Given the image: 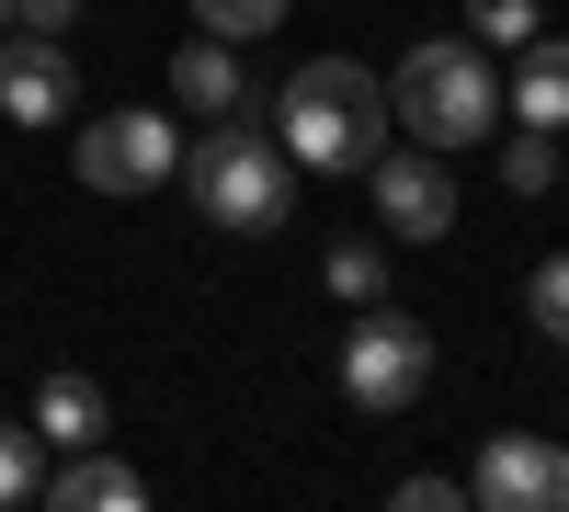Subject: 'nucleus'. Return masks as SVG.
Masks as SVG:
<instances>
[{"mask_svg":"<svg viewBox=\"0 0 569 512\" xmlns=\"http://www.w3.org/2000/svg\"><path fill=\"white\" fill-rule=\"evenodd\" d=\"M273 149L297 171H365L388 149V80L353 69V58H308L273 103Z\"/></svg>","mask_w":569,"mask_h":512,"instance_id":"1","label":"nucleus"},{"mask_svg":"<svg viewBox=\"0 0 569 512\" xmlns=\"http://www.w3.org/2000/svg\"><path fill=\"white\" fill-rule=\"evenodd\" d=\"M388 114L421 137V149H479V137L501 126V69H490V46L479 34H421L410 58L388 69Z\"/></svg>","mask_w":569,"mask_h":512,"instance_id":"2","label":"nucleus"},{"mask_svg":"<svg viewBox=\"0 0 569 512\" xmlns=\"http://www.w3.org/2000/svg\"><path fill=\"white\" fill-rule=\"evenodd\" d=\"M182 194H194L206 228H228V240H273V228L297 217V160H284L262 126L206 114V137L182 149Z\"/></svg>","mask_w":569,"mask_h":512,"instance_id":"3","label":"nucleus"},{"mask_svg":"<svg viewBox=\"0 0 569 512\" xmlns=\"http://www.w3.org/2000/svg\"><path fill=\"white\" fill-rule=\"evenodd\" d=\"M421 388H433V331H421L410 308L365 297V319L342 331V399L365 410V422H399Z\"/></svg>","mask_w":569,"mask_h":512,"instance_id":"4","label":"nucleus"},{"mask_svg":"<svg viewBox=\"0 0 569 512\" xmlns=\"http://www.w3.org/2000/svg\"><path fill=\"white\" fill-rule=\"evenodd\" d=\"M69 160H80L91 194H160V182L182 171V126L160 103H126V114H91Z\"/></svg>","mask_w":569,"mask_h":512,"instance_id":"5","label":"nucleus"},{"mask_svg":"<svg viewBox=\"0 0 569 512\" xmlns=\"http://www.w3.org/2000/svg\"><path fill=\"white\" fill-rule=\"evenodd\" d=\"M365 182H376V228H388V240L433 251L445 228H456V171H445V149H376Z\"/></svg>","mask_w":569,"mask_h":512,"instance_id":"6","label":"nucleus"},{"mask_svg":"<svg viewBox=\"0 0 569 512\" xmlns=\"http://www.w3.org/2000/svg\"><path fill=\"white\" fill-rule=\"evenodd\" d=\"M467 501H479V512H569V444H547V433H490Z\"/></svg>","mask_w":569,"mask_h":512,"instance_id":"7","label":"nucleus"},{"mask_svg":"<svg viewBox=\"0 0 569 512\" xmlns=\"http://www.w3.org/2000/svg\"><path fill=\"white\" fill-rule=\"evenodd\" d=\"M0 114L12 126L69 114V34H0Z\"/></svg>","mask_w":569,"mask_h":512,"instance_id":"8","label":"nucleus"},{"mask_svg":"<svg viewBox=\"0 0 569 512\" xmlns=\"http://www.w3.org/2000/svg\"><path fill=\"white\" fill-rule=\"evenodd\" d=\"M34 501H58V512H137V501H149V479H137L126 455H103V444H80L69 468H58V479L34 490Z\"/></svg>","mask_w":569,"mask_h":512,"instance_id":"9","label":"nucleus"},{"mask_svg":"<svg viewBox=\"0 0 569 512\" xmlns=\"http://www.w3.org/2000/svg\"><path fill=\"white\" fill-rule=\"evenodd\" d=\"M34 433L58 444V455H80V444L114 433V410H103V388H91V377H69V364H58V377L34 388Z\"/></svg>","mask_w":569,"mask_h":512,"instance_id":"10","label":"nucleus"},{"mask_svg":"<svg viewBox=\"0 0 569 512\" xmlns=\"http://www.w3.org/2000/svg\"><path fill=\"white\" fill-rule=\"evenodd\" d=\"M512 58H525V69H512V114L558 137L569 126V34H525Z\"/></svg>","mask_w":569,"mask_h":512,"instance_id":"11","label":"nucleus"},{"mask_svg":"<svg viewBox=\"0 0 569 512\" xmlns=\"http://www.w3.org/2000/svg\"><path fill=\"white\" fill-rule=\"evenodd\" d=\"M171 103H182V114H240V46H228V34H194V46L171 58Z\"/></svg>","mask_w":569,"mask_h":512,"instance_id":"12","label":"nucleus"},{"mask_svg":"<svg viewBox=\"0 0 569 512\" xmlns=\"http://www.w3.org/2000/svg\"><path fill=\"white\" fill-rule=\"evenodd\" d=\"M46 490V433L34 422H0V512H23Z\"/></svg>","mask_w":569,"mask_h":512,"instance_id":"13","label":"nucleus"},{"mask_svg":"<svg viewBox=\"0 0 569 512\" xmlns=\"http://www.w3.org/2000/svg\"><path fill=\"white\" fill-rule=\"evenodd\" d=\"M330 297H342V308H365V297H388V251H376V240H330Z\"/></svg>","mask_w":569,"mask_h":512,"instance_id":"14","label":"nucleus"},{"mask_svg":"<svg viewBox=\"0 0 569 512\" xmlns=\"http://www.w3.org/2000/svg\"><path fill=\"white\" fill-rule=\"evenodd\" d=\"M297 0H194V34H228V46H251V34H273Z\"/></svg>","mask_w":569,"mask_h":512,"instance_id":"15","label":"nucleus"},{"mask_svg":"<svg viewBox=\"0 0 569 512\" xmlns=\"http://www.w3.org/2000/svg\"><path fill=\"white\" fill-rule=\"evenodd\" d=\"M525 319H536L547 342H569V251H547V262L525 273Z\"/></svg>","mask_w":569,"mask_h":512,"instance_id":"16","label":"nucleus"},{"mask_svg":"<svg viewBox=\"0 0 569 512\" xmlns=\"http://www.w3.org/2000/svg\"><path fill=\"white\" fill-rule=\"evenodd\" d=\"M501 182H512V194H547V182H558V137H547V126H525V137L501 149Z\"/></svg>","mask_w":569,"mask_h":512,"instance_id":"17","label":"nucleus"},{"mask_svg":"<svg viewBox=\"0 0 569 512\" xmlns=\"http://www.w3.org/2000/svg\"><path fill=\"white\" fill-rule=\"evenodd\" d=\"M467 34H479V46H525L536 34V0H467Z\"/></svg>","mask_w":569,"mask_h":512,"instance_id":"18","label":"nucleus"},{"mask_svg":"<svg viewBox=\"0 0 569 512\" xmlns=\"http://www.w3.org/2000/svg\"><path fill=\"white\" fill-rule=\"evenodd\" d=\"M456 501H467V490H456L445 468H410V479H399V512H456Z\"/></svg>","mask_w":569,"mask_h":512,"instance_id":"19","label":"nucleus"},{"mask_svg":"<svg viewBox=\"0 0 569 512\" xmlns=\"http://www.w3.org/2000/svg\"><path fill=\"white\" fill-rule=\"evenodd\" d=\"M12 23H23V34H69L80 0H12Z\"/></svg>","mask_w":569,"mask_h":512,"instance_id":"20","label":"nucleus"},{"mask_svg":"<svg viewBox=\"0 0 569 512\" xmlns=\"http://www.w3.org/2000/svg\"><path fill=\"white\" fill-rule=\"evenodd\" d=\"M0 34H12V0H0Z\"/></svg>","mask_w":569,"mask_h":512,"instance_id":"21","label":"nucleus"}]
</instances>
